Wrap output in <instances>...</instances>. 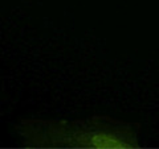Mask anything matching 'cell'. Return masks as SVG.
<instances>
[{"label":"cell","instance_id":"obj_1","mask_svg":"<svg viewBox=\"0 0 159 149\" xmlns=\"http://www.w3.org/2000/svg\"><path fill=\"white\" fill-rule=\"evenodd\" d=\"M139 123L96 115L82 120L28 119L16 126L25 148L139 149Z\"/></svg>","mask_w":159,"mask_h":149}]
</instances>
